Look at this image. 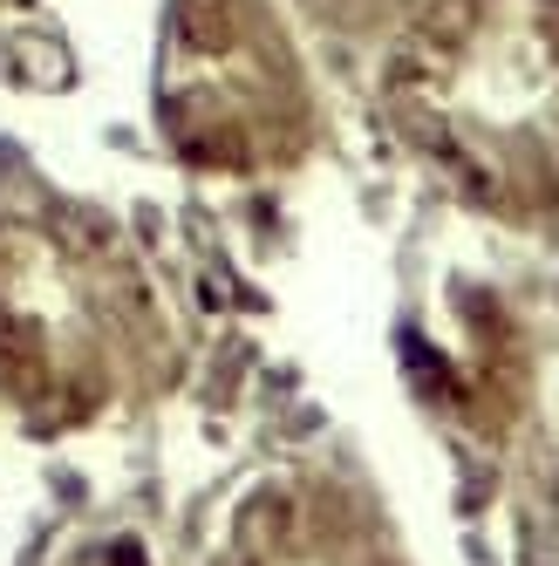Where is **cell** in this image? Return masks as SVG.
Returning a JSON list of instances; mask_svg holds the SVG:
<instances>
[{"mask_svg":"<svg viewBox=\"0 0 559 566\" xmlns=\"http://www.w3.org/2000/svg\"><path fill=\"white\" fill-rule=\"evenodd\" d=\"M382 103L477 212L559 206V0H423L389 49Z\"/></svg>","mask_w":559,"mask_h":566,"instance_id":"cell-1","label":"cell"},{"mask_svg":"<svg viewBox=\"0 0 559 566\" xmlns=\"http://www.w3.org/2000/svg\"><path fill=\"white\" fill-rule=\"evenodd\" d=\"M157 348V301L103 232L42 219L0 226V402L28 430L103 417L144 382Z\"/></svg>","mask_w":559,"mask_h":566,"instance_id":"cell-2","label":"cell"},{"mask_svg":"<svg viewBox=\"0 0 559 566\" xmlns=\"http://www.w3.org/2000/svg\"><path fill=\"white\" fill-rule=\"evenodd\" d=\"M68 566H150L144 559V546L137 539H96V546H83Z\"/></svg>","mask_w":559,"mask_h":566,"instance_id":"cell-5","label":"cell"},{"mask_svg":"<svg viewBox=\"0 0 559 566\" xmlns=\"http://www.w3.org/2000/svg\"><path fill=\"white\" fill-rule=\"evenodd\" d=\"M157 116L184 165L253 178L307 150L314 96L266 0H178Z\"/></svg>","mask_w":559,"mask_h":566,"instance_id":"cell-3","label":"cell"},{"mask_svg":"<svg viewBox=\"0 0 559 566\" xmlns=\"http://www.w3.org/2000/svg\"><path fill=\"white\" fill-rule=\"evenodd\" d=\"M328 21H376V14H389L395 0H314Z\"/></svg>","mask_w":559,"mask_h":566,"instance_id":"cell-6","label":"cell"},{"mask_svg":"<svg viewBox=\"0 0 559 566\" xmlns=\"http://www.w3.org/2000/svg\"><path fill=\"white\" fill-rule=\"evenodd\" d=\"M212 566H395V553L348 484L280 471L232 505Z\"/></svg>","mask_w":559,"mask_h":566,"instance_id":"cell-4","label":"cell"}]
</instances>
